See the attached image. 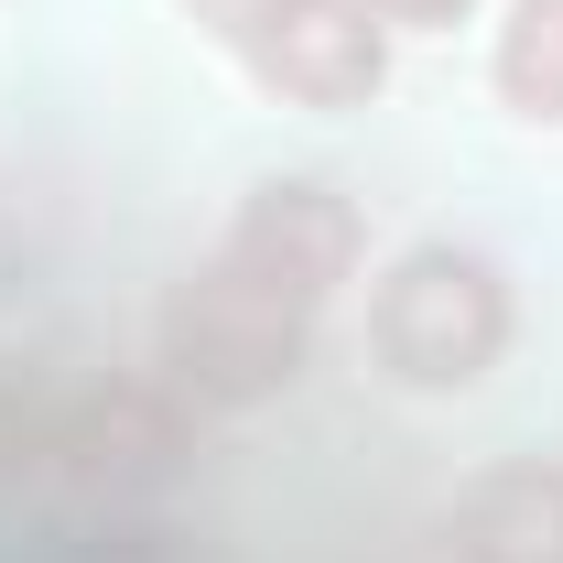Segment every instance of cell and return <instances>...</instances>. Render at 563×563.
I'll list each match as a JSON object with an SVG mask.
<instances>
[{"label": "cell", "instance_id": "cell-1", "mask_svg": "<svg viewBox=\"0 0 563 563\" xmlns=\"http://www.w3.org/2000/svg\"><path fill=\"white\" fill-rule=\"evenodd\" d=\"M357 282H368V207L347 185L303 163L250 174L217 217V239L152 303V379L196 422L282 412L314 379V347Z\"/></svg>", "mask_w": 563, "mask_h": 563}, {"label": "cell", "instance_id": "cell-2", "mask_svg": "<svg viewBox=\"0 0 563 563\" xmlns=\"http://www.w3.org/2000/svg\"><path fill=\"white\" fill-rule=\"evenodd\" d=\"M520 347V272L466 228H422L357 282V357L401 401H477Z\"/></svg>", "mask_w": 563, "mask_h": 563}, {"label": "cell", "instance_id": "cell-3", "mask_svg": "<svg viewBox=\"0 0 563 563\" xmlns=\"http://www.w3.org/2000/svg\"><path fill=\"white\" fill-rule=\"evenodd\" d=\"M196 433L207 422L185 412L152 368L131 379H87V390H55V433H44V477H66L87 498H152L196 466Z\"/></svg>", "mask_w": 563, "mask_h": 563}, {"label": "cell", "instance_id": "cell-4", "mask_svg": "<svg viewBox=\"0 0 563 563\" xmlns=\"http://www.w3.org/2000/svg\"><path fill=\"white\" fill-rule=\"evenodd\" d=\"M239 76H250L261 109H292V120H368V109L390 98V76H401V44H390L357 0H314V11H303L292 33H272Z\"/></svg>", "mask_w": 563, "mask_h": 563}, {"label": "cell", "instance_id": "cell-5", "mask_svg": "<svg viewBox=\"0 0 563 563\" xmlns=\"http://www.w3.org/2000/svg\"><path fill=\"white\" fill-rule=\"evenodd\" d=\"M444 563H563V455H488L444 498Z\"/></svg>", "mask_w": 563, "mask_h": 563}, {"label": "cell", "instance_id": "cell-6", "mask_svg": "<svg viewBox=\"0 0 563 563\" xmlns=\"http://www.w3.org/2000/svg\"><path fill=\"white\" fill-rule=\"evenodd\" d=\"M477 33H488V109L531 141H563V0H498Z\"/></svg>", "mask_w": 563, "mask_h": 563}, {"label": "cell", "instance_id": "cell-7", "mask_svg": "<svg viewBox=\"0 0 563 563\" xmlns=\"http://www.w3.org/2000/svg\"><path fill=\"white\" fill-rule=\"evenodd\" d=\"M314 0H174V22L207 44V55H228V66H250L272 33H292Z\"/></svg>", "mask_w": 563, "mask_h": 563}, {"label": "cell", "instance_id": "cell-8", "mask_svg": "<svg viewBox=\"0 0 563 563\" xmlns=\"http://www.w3.org/2000/svg\"><path fill=\"white\" fill-rule=\"evenodd\" d=\"M390 44H444V33H466V22H488L498 0H357Z\"/></svg>", "mask_w": 563, "mask_h": 563}, {"label": "cell", "instance_id": "cell-9", "mask_svg": "<svg viewBox=\"0 0 563 563\" xmlns=\"http://www.w3.org/2000/svg\"><path fill=\"white\" fill-rule=\"evenodd\" d=\"M22 292H33V228L0 207V303H22Z\"/></svg>", "mask_w": 563, "mask_h": 563}]
</instances>
